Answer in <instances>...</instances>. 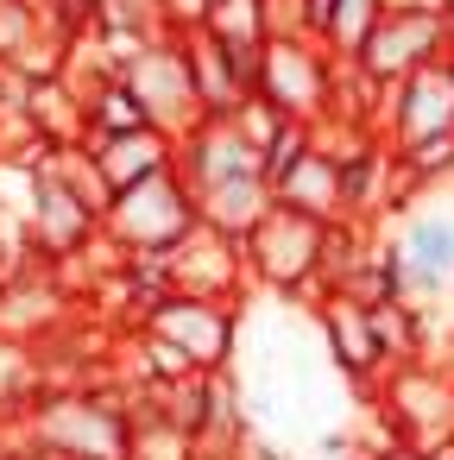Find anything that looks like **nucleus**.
Here are the masks:
<instances>
[{"instance_id": "f257e3e1", "label": "nucleus", "mask_w": 454, "mask_h": 460, "mask_svg": "<svg viewBox=\"0 0 454 460\" xmlns=\"http://www.w3.org/2000/svg\"><path fill=\"white\" fill-rule=\"evenodd\" d=\"M378 252H385V271H391V290L404 309L423 315V309L448 303L454 296V196L410 202Z\"/></svg>"}, {"instance_id": "20e7f679", "label": "nucleus", "mask_w": 454, "mask_h": 460, "mask_svg": "<svg viewBox=\"0 0 454 460\" xmlns=\"http://www.w3.org/2000/svg\"><path fill=\"white\" fill-rule=\"evenodd\" d=\"M334 89H341V64L309 39V32H272L259 51V102L278 108L297 127H316L322 114H334Z\"/></svg>"}, {"instance_id": "0eeeda50", "label": "nucleus", "mask_w": 454, "mask_h": 460, "mask_svg": "<svg viewBox=\"0 0 454 460\" xmlns=\"http://www.w3.org/2000/svg\"><path fill=\"white\" fill-rule=\"evenodd\" d=\"M448 39H454V20H448L441 7H391L353 70H360L372 89H397L410 70H423V64H435V58H454Z\"/></svg>"}, {"instance_id": "9d476101", "label": "nucleus", "mask_w": 454, "mask_h": 460, "mask_svg": "<svg viewBox=\"0 0 454 460\" xmlns=\"http://www.w3.org/2000/svg\"><path fill=\"white\" fill-rule=\"evenodd\" d=\"M146 127H158L165 139L171 133H190L202 120V102H196V76H190V51L183 45H146L133 76H127Z\"/></svg>"}, {"instance_id": "ddd939ff", "label": "nucleus", "mask_w": 454, "mask_h": 460, "mask_svg": "<svg viewBox=\"0 0 454 460\" xmlns=\"http://www.w3.org/2000/svg\"><path fill=\"white\" fill-rule=\"evenodd\" d=\"M385 0H334V13H328V26L316 32V45L341 64V70H353L360 64V51L372 45V32L385 26Z\"/></svg>"}, {"instance_id": "f8f14e48", "label": "nucleus", "mask_w": 454, "mask_h": 460, "mask_svg": "<svg viewBox=\"0 0 454 460\" xmlns=\"http://www.w3.org/2000/svg\"><path fill=\"white\" fill-rule=\"evenodd\" d=\"M322 341H328V359L360 385H378L391 372L372 334V309H360L353 296H322Z\"/></svg>"}, {"instance_id": "1a4fd4ad", "label": "nucleus", "mask_w": 454, "mask_h": 460, "mask_svg": "<svg viewBox=\"0 0 454 460\" xmlns=\"http://www.w3.org/2000/svg\"><path fill=\"white\" fill-rule=\"evenodd\" d=\"M385 146L410 152L423 139L454 133V58H435L423 70H410L397 89H385Z\"/></svg>"}, {"instance_id": "423d86ee", "label": "nucleus", "mask_w": 454, "mask_h": 460, "mask_svg": "<svg viewBox=\"0 0 454 460\" xmlns=\"http://www.w3.org/2000/svg\"><path fill=\"white\" fill-rule=\"evenodd\" d=\"M328 234H334V227H322V221H309V215L272 202V215L240 240V259H246V271H253L259 284H272V290H309V284L328 271Z\"/></svg>"}, {"instance_id": "f03ea898", "label": "nucleus", "mask_w": 454, "mask_h": 460, "mask_svg": "<svg viewBox=\"0 0 454 460\" xmlns=\"http://www.w3.org/2000/svg\"><path fill=\"white\" fill-rule=\"evenodd\" d=\"M234 309L215 296H158L146 309V353L165 366V378H215L234 359Z\"/></svg>"}, {"instance_id": "9b49d317", "label": "nucleus", "mask_w": 454, "mask_h": 460, "mask_svg": "<svg viewBox=\"0 0 454 460\" xmlns=\"http://www.w3.org/2000/svg\"><path fill=\"white\" fill-rule=\"evenodd\" d=\"M272 196H278V208H297V215H309V221H322V227H341V215H347L341 158H328V152L316 146V133H309V152L272 183Z\"/></svg>"}, {"instance_id": "7ed1b4c3", "label": "nucleus", "mask_w": 454, "mask_h": 460, "mask_svg": "<svg viewBox=\"0 0 454 460\" xmlns=\"http://www.w3.org/2000/svg\"><path fill=\"white\" fill-rule=\"evenodd\" d=\"M26 435L39 460H133V416L114 397H89V391L45 397L26 416Z\"/></svg>"}, {"instance_id": "6e6552de", "label": "nucleus", "mask_w": 454, "mask_h": 460, "mask_svg": "<svg viewBox=\"0 0 454 460\" xmlns=\"http://www.w3.org/2000/svg\"><path fill=\"white\" fill-rule=\"evenodd\" d=\"M378 416L410 447H429V441L454 435V372L448 366H429V359L391 366L378 378Z\"/></svg>"}, {"instance_id": "4468645a", "label": "nucleus", "mask_w": 454, "mask_h": 460, "mask_svg": "<svg viewBox=\"0 0 454 460\" xmlns=\"http://www.w3.org/2000/svg\"><path fill=\"white\" fill-rule=\"evenodd\" d=\"M372 460H423V447H410V441H391V447H378Z\"/></svg>"}, {"instance_id": "39448f33", "label": "nucleus", "mask_w": 454, "mask_h": 460, "mask_svg": "<svg viewBox=\"0 0 454 460\" xmlns=\"http://www.w3.org/2000/svg\"><path fill=\"white\" fill-rule=\"evenodd\" d=\"M102 215H108V227L120 234V246H133V252H146V259H171V252L202 227V221H196V196H190V183H183L177 171L120 190Z\"/></svg>"}]
</instances>
